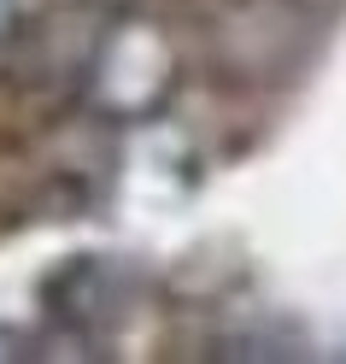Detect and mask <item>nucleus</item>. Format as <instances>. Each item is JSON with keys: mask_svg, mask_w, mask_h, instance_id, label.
Instances as JSON below:
<instances>
[{"mask_svg": "<svg viewBox=\"0 0 346 364\" xmlns=\"http://www.w3.org/2000/svg\"><path fill=\"white\" fill-rule=\"evenodd\" d=\"M12 18H18V0H0V36L12 30Z\"/></svg>", "mask_w": 346, "mask_h": 364, "instance_id": "f03ea898", "label": "nucleus"}, {"mask_svg": "<svg viewBox=\"0 0 346 364\" xmlns=\"http://www.w3.org/2000/svg\"><path fill=\"white\" fill-rule=\"evenodd\" d=\"M171 88V48L153 24H124L100 48L94 65V100L112 112H147Z\"/></svg>", "mask_w": 346, "mask_h": 364, "instance_id": "f257e3e1", "label": "nucleus"}]
</instances>
